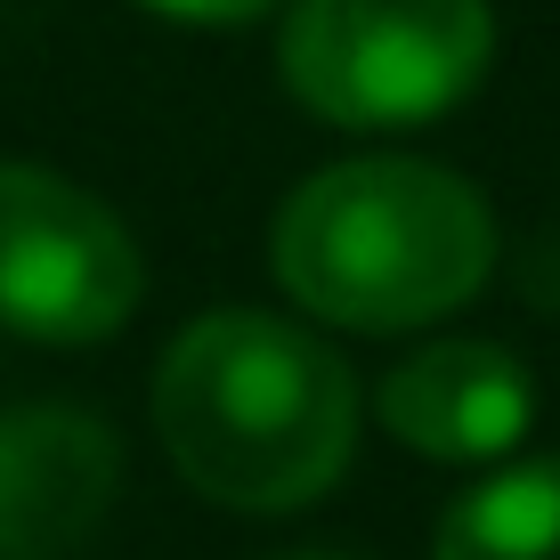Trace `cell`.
Returning <instances> with one entry per match:
<instances>
[{
    "label": "cell",
    "instance_id": "cell-1",
    "mask_svg": "<svg viewBox=\"0 0 560 560\" xmlns=\"http://www.w3.org/2000/svg\"><path fill=\"white\" fill-rule=\"evenodd\" d=\"M154 431L179 479L228 512H293L358 447V382L268 308H211L163 350Z\"/></svg>",
    "mask_w": 560,
    "mask_h": 560
},
{
    "label": "cell",
    "instance_id": "cell-2",
    "mask_svg": "<svg viewBox=\"0 0 560 560\" xmlns=\"http://www.w3.org/2000/svg\"><path fill=\"white\" fill-rule=\"evenodd\" d=\"M277 284L350 334H407L463 308L495 268V220L463 171L415 154L334 163L277 211Z\"/></svg>",
    "mask_w": 560,
    "mask_h": 560
},
{
    "label": "cell",
    "instance_id": "cell-3",
    "mask_svg": "<svg viewBox=\"0 0 560 560\" xmlns=\"http://www.w3.org/2000/svg\"><path fill=\"white\" fill-rule=\"evenodd\" d=\"M495 57L488 0H293L284 90L334 130H415L463 106Z\"/></svg>",
    "mask_w": 560,
    "mask_h": 560
},
{
    "label": "cell",
    "instance_id": "cell-4",
    "mask_svg": "<svg viewBox=\"0 0 560 560\" xmlns=\"http://www.w3.org/2000/svg\"><path fill=\"white\" fill-rule=\"evenodd\" d=\"M147 293L139 244L90 187L42 163H0V325L82 350L130 325Z\"/></svg>",
    "mask_w": 560,
    "mask_h": 560
},
{
    "label": "cell",
    "instance_id": "cell-5",
    "mask_svg": "<svg viewBox=\"0 0 560 560\" xmlns=\"http://www.w3.org/2000/svg\"><path fill=\"white\" fill-rule=\"evenodd\" d=\"M122 439L82 407L0 415V560H57L114 512Z\"/></svg>",
    "mask_w": 560,
    "mask_h": 560
},
{
    "label": "cell",
    "instance_id": "cell-6",
    "mask_svg": "<svg viewBox=\"0 0 560 560\" xmlns=\"http://www.w3.org/2000/svg\"><path fill=\"white\" fill-rule=\"evenodd\" d=\"M536 382L495 341H431L382 382V431L431 463H495L528 439Z\"/></svg>",
    "mask_w": 560,
    "mask_h": 560
},
{
    "label": "cell",
    "instance_id": "cell-7",
    "mask_svg": "<svg viewBox=\"0 0 560 560\" xmlns=\"http://www.w3.org/2000/svg\"><path fill=\"white\" fill-rule=\"evenodd\" d=\"M431 560H560V455L512 463L439 520Z\"/></svg>",
    "mask_w": 560,
    "mask_h": 560
},
{
    "label": "cell",
    "instance_id": "cell-8",
    "mask_svg": "<svg viewBox=\"0 0 560 560\" xmlns=\"http://www.w3.org/2000/svg\"><path fill=\"white\" fill-rule=\"evenodd\" d=\"M147 9L179 16V25H244V16H260L268 0H147Z\"/></svg>",
    "mask_w": 560,
    "mask_h": 560
},
{
    "label": "cell",
    "instance_id": "cell-9",
    "mask_svg": "<svg viewBox=\"0 0 560 560\" xmlns=\"http://www.w3.org/2000/svg\"><path fill=\"white\" fill-rule=\"evenodd\" d=\"M268 560H341V552H268Z\"/></svg>",
    "mask_w": 560,
    "mask_h": 560
},
{
    "label": "cell",
    "instance_id": "cell-10",
    "mask_svg": "<svg viewBox=\"0 0 560 560\" xmlns=\"http://www.w3.org/2000/svg\"><path fill=\"white\" fill-rule=\"evenodd\" d=\"M0 9H16V0H0Z\"/></svg>",
    "mask_w": 560,
    "mask_h": 560
}]
</instances>
